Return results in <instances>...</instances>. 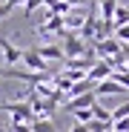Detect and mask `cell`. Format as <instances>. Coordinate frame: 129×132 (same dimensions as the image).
Wrapping results in <instances>:
<instances>
[{
  "mask_svg": "<svg viewBox=\"0 0 129 132\" xmlns=\"http://www.w3.org/2000/svg\"><path fill=\"white\" fill-rule=\"evenodd\" d=\"M0 49H3V57H6V63H9V66H12V63H20V57H23V49L12 46L6 37H0Z\"/></svg>",
  "mask_w": 129,
  "mask_h": 132,
  "instance_id": "cell-5",
  "label": "cell"
},
{
  "mask_svg": "<svg viewBox=\"0 0 129 132\" xmlns=\"http://www.w3.org/2000/svg\"><path fill=\"white\" fill-rule=\"evenodd\" d=\"M35 52H37L43 60H52V57L60 60V57H63V49H60V46H40V49H35ZM63 60H66V57H63Z\"/></svg>",
  "mask_w": 129,
  "mask_h": 132,
  "instance_id": "cell-7",
  "label": "cell"
},
{
  "mask_svg": "<svg viewBox=\"0 0 129 132\" xmlns=\"http://www.w3.org/2000/svg\"><path fill=\"white\" fill-rule=\"evenodd\" d=\"M95 92H98V95H123L126 89H123L121 83H115V80H109V78H106V80L95 83Z\"/></svg>",
  "mask_w": 129,
  "mask_h": 132,
  "instance_id": "cell-6",
  "label": "cell"
},
{
  "mask_svg": "<svg viewBox=\"0 0 129 132\" xmlns=\"http://www.w3.org/2000/svg\"><path fill=\"white\" fill-rule=\"evenodd\" d=\"M112 129H115V132H129V115H126V118H121V121H115V123H112Z\"/></svg>",
  "mask_w": 129,
  "mask_h": 132,
  "instance_id": "cell-12",
  "label": "cell"
},
{
  "mask_svg": "<svg viewBox=\"0 0 129 132\" xmlns=\"http://www.w3.org/2000/svg\"><path fill=\"white\" fill-rule=\"evenodd\" d=\"M106 132H115V129H112V126H109V129H106Z\"/></svg>",
  "mask_w": 129,
  "mask_h": 132,
  "instance_id": "cell-16",
  "label": "cell"
},
{
  "mask_svg": "<svg viewBox=\"0 0 129 132\" xmlns=\"http://www.w3.org/2000/svg\"><path fill=\"white\" fill-rule=\"evenodd\" d=\"M69 132H89V126H86V123H75Z\"/></svg>",
  "mask_w": 129,
  "mask_h": 132,
  "instance_id": "cell-13",
  "label": "cell"
},
{
  "mask_svg": "<svg viewBox=\"0 0 129 132\" xmlns=\"http://www.w3.org/2000/svg\"><path fill=\"white\" fill-rule=\"evenodd\" d=\"M0 132H9V129H3V126H0Z\"/></svg>",
  "mask_w": 129,
  "mask_h": 132,
  "instance_id": "cell-15",
  "label": "cell"
},
{
  "mask_svg": "<svg viewBox=\"0 0 129 132\" xmlns=\"http://www.w3.org/2000/svg\"><path fill=\"white\" fill-rule=\"evenodd\" d=\"M126 115H129V101H126L123 106H118L115 112H112V123H115V121H121V118H126Z\"/></svg>",
  "mask_w": 129,
  "mask_h": 132,
  "instance_id": "cell-11",
  "label": "cell"
},
{
  "mask_svg": "<svg viewBox=\"0 0 129 132\" xmlns=\"http://www.w3.org/2000/svg\"><path fill=\"white\" fill-rule=\"evenodd\" d=\"M32 132H55V123L49 118H43V121H32Z\"/></svg>",
  "mask_w": 129,
  "mask_h": 132,
  "instance_id": "cell-9",
  "label": "cell"
},
{
  "mask_svg": "<svg viewBox=\"0 0 129 132\" xmlns=\"http://www.w3.org/2000/svg\"><path fill=\"white\" fill-rule=\"evenodd\" d=\"M95 103H98V92L92 89V92H83V95L72 98V101L66 103V109H69V112H75V109H92Z\"/></svg>",
  "mask_w": 129,
  "mask_h": 132,
  "instance_id": "cell-3",
  "label": "cell"
},
{
  "mask_svg": "<svg viewBox=\"0 0 129 132\" xmlns=\"http://www.w3.org/2000/svg\"><path fill=\"white\" fill-rule=\"evenodd\" d=\"M92 118H95V121H100V123H112V112H109V109H103L100 103H95V106H92Z\"/></svg>",
  "mask_w": 129,
  "mask_h": 132,
  "instance_id": "cell-8",
  "label": "cell"
},
{
  "mask_svg": "<svg viewBox=\"0 0 129 132\" xmlns=\"http://www.w3.org/2000/svg\"><path fill=\"white\" fill-rule=\"evenodd\" d=\"M63 57L66 60H72V57H78V55H83V40L80 37H75V35H66V40H63Z\"/></svg>",
  "mask_w": 129,
  "mask_h": 132,
  "instance_id": "cell-4",
  "label": "cell"
},
{
  "mask_svg": "<svg viewBox=\"0 0 129 132\" xmlns=\"http://www.w3.org/2000/svg\"><path fill=\"white\" fill-rule=\"evenodd\" d=\"M72 115H75L78 123H89V121H95V118H92V109H75Z\"/></svg>",
  "mask_w": 129,
  "mask_h": 132,
  "instance_id": "cell-10",
  "label": "cell"
},
{
  "mask_svg": "<svg viewBox=\"0 0 129 132\" xmlns=\"http://www.w3.org/2000/svg\"><path fill=\"white\" fill-rule=\"evenodd\" d=\"M123 57H126V63H129V49H123Z\"/></svg>",
  "mask_w": 129,
  "mask_h": 132,
  "instance_id": "cell-14",
  "label": "cell"
},
{
  "mask_svg": "<svg viewBox=\"0 0 129 132\" xmlns=\"http://www.w3.org/2000/svg\"><path fill=\"white\" fill-rule=\"evenodd\" d=\"M95 46H98V52H100V55H106L109 60H112V57H118V55L123 52V43H121L118 37H103V40H98V43H95Z\"/></svg>",
  "mask_w": 129,
  "mask_h": 132,
  "instance_id": "cell-2",
  "label": "cell"
},
{
  "mask_svg": "<svg viewBox=\"0 0 129 132\" xmlns=\"http://www.w3.org/2000/svg\"><path fill=\"white\" fill-rule=\"evenodd\" d=\"M20 63H26V66H29V72H40V75H46V72H49L46 60H43L35 49H26V52H23V57H20Z\"/></svg>",
  "mask_w": 129,
  "mask_h": 132,
  "instance_id": "cell-1",
  "label": "cell"
}]
</instances>
